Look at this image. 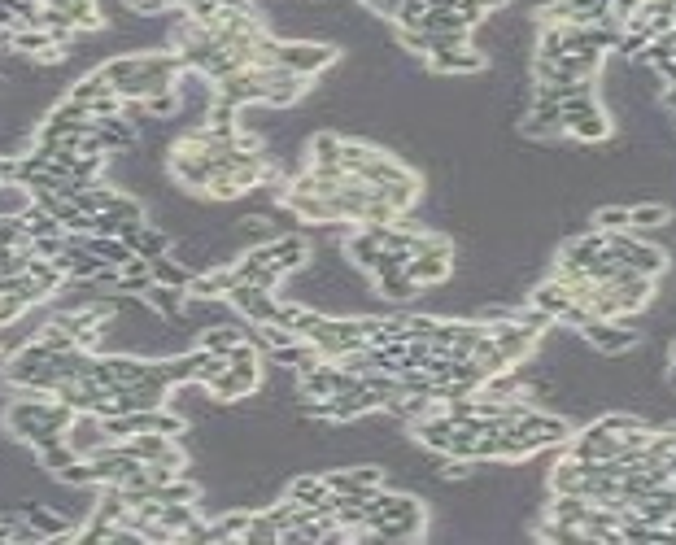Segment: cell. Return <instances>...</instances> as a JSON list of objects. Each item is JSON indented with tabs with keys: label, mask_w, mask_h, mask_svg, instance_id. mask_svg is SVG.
Here are the masks:
<instances>
[{
	"label": "cell",
	"mask_w": 676,
	"mask_h": 545,
	"mask_svg": "<svg viewBox=\"0 0 676 545\" xmlns=\"http://www.w3.org/2000/svg\"><path fill=\"white\" fill-rule=\"evenodd\" d=\"M245 341V327H236V323H219V327H205L201 332V349H210V354H223L227 358V349Z\"/></svg>",
	"instance_id": "cell-15"
},
{
	"label": "cell",
	"mask_w": 676,
	"mask_h": 545,
	"mask_svg": "<svg viewBox=\"0 0 676 545\" xmlns=\"http://www.w3.org/2000/svg\"><path fill=\"white\" fill-rule=\"evenodd\" d=\"M424 62L432 75H485L489 53L485 48H472V44H454V48H441V53H428Z\"/></svg>",
	"instance_id": "cell-4"
},
{
	"label": "cell",
	"mask_w": 676,
	"mask_h": 545,
	"mask_svg": "<svg viewBox=\"0 0 676 545\" xmlns=\"http://www.w3.org/2000/svg\"><path fill=\"white\" fill-rule=\"evenodd\" d=\"M607 253L629 271L650 275V280H663L672 271V253L655 245V240H646L642 232H607Z\"/></svg>",
	"instance_id": "cell-1"
},
{
	"label": "cell",
	"mask_w": 676,
	"mask_h": 545,
	"mask_svg": "<svg viewBox=\"0 0 676 545\" xmlns=\"http://www.w3.org/2000/svg\"><path fill=\"white\" fill-rule=\"evenodd\" d=\"M22 519H27V524L40 532V541H62V537H75V524H70L66 515H57V511H48V506H27V511H22Z\"/></svg>",
	"instance_id": "cell-8"
},
{
	"label": "cell",
	"mask_w": 676,
	"mask_h": 545,
	"mask_svg": "<svg viewBox=\"0 0 676 545\" xmlns=\"http://www.w3.org/2000/svg\"><path fill=\"white\" fill-rule=\"evenodd\" d=\"M581 341L602 358H629L633 349L646 341V332L633 327L629 319H589L581 327Z\"/></svg>",
	"instance_id": "cell-2"
},
{
	"label": "cell",
	"mask_w": 676,
	"mask_h": 545,
	"mask_svg": "<svg viewBox=\"0 0 676 545\" xmlns=\"http://www.w3.org/2000/svg\"><path fill=\"white\" fill-rule=\"evenodd\" d=\"M140 109L149 118H175L179 109H184V101H179V92L175 88H166V92H153V96H144Z\"/></svg>",
	"instance_id": "cell-21"
},
{
	"label": "cell",
	"mask_w": 676,
	"mask_h": 545,
	"mask_svg": "<svg viewBox=\"0 0 676 545\" xmlns=\"http://www.w3.org/2000/svg\"><path fill=\"white\" fill-rule=\"evenodd\" d=\"M284 498L297 502V506H306V511H319V506L332 498V489H328V480H323V476H297L293 484H288Z\"/></svg>",
	"instance_id": "cell-10"
},
{
	"label": "cell",
	"mask_w": 676,
	"mask_h": 545,
	"mask_svg": "<svg viewBox=\"0 0 676 545\" xmlns=\"http://www.w3.org/2000/svg\"><path fill=\"white\" fill-rule=\"evenodd\" d=\"M376 288H380V297H384V301H410V297L419 293V284L410 280L406 271H389V275H380Z\"/></svg>",
	"instance_id": "cell-19"
},
{
	"label": "cell",
	"mask_w": 676,
	"mask_h": 545,
	"mask_svg": "<svg viewBox=\"0 0 676 545\" xmlns=\"http://www.w3.org/2000/svg\"><path fill=\"white\" fill-rule=\"evenodd\" d=\"M184 297H188L184 288H166V284H149V288H144V301H149L162 319H179V314H184Z\"/></svg>",
	"instance_id": "cell-13"
},
{
	"label": "cell",
	"mask_w": 676,
	"mask_h": 545,
	"mask_svg": "<svg viewBox=\"0 0 676 545\" xmlns=\"http://www.w3.org/2000/svg\"><path fill=\"white\" fill-rule=\"evenodd\" d=\"M563 5H572V9H585V14L594 18V22H598L602 14H611V9H607L611 0H563Z\"/></svg>",
	"instance_id": "cell-23"
},
{
	"label": "cell",
	"mask_w": 676,
	"mask_h": 545,
	"mask_svg": "<svg viewBox=\"0 0 676 545\" xmlns=\"http://www.w3.org/2000/svg\"><path fill=\"white\" fill-rule=\"evenodd\" d=\"M663 384L676 393V362H668V371H663Z\"/></svg>",
	"instance_id": "cell-26"
},
{
	"label": "cell",
	"mask_w": 676,
	"mask_h": 545,
	"mask_svg": "<svg viewBox=\"0 0 676 545\" xmlns=\"http://www.w3.org/2000/svg\"><path fill=\"white\" fill-rule=\"evenodd\" d=\"M114 88L110 83H105V75L101 70H92V75H83L79 83H70V92H66V101H75V105H83L88 109L92 101H101V96H110Z\"/></svg>",
	"instance_id": "cell-16"
},
{
	"label": "cell",
	"mask_w": 676,
	"mask_h": 545,
	"mask_svg": "<svg viewBox=\"0 0 676 545\" xmlns=\"http://www.w3.org/2000/svg\"><path fill=\"white\" fill-rule=\"evenodd\" d=\"M659 105L668 109V114H676V79H668V83L659 88Z\"/></svg>",
	"instance_id": "cell-25"
},
{
	"label": "cell",
	"mask_w": 676,
	"mask_h": 545,
	"mask_svg": "<svg viewBox=\"0 0 676 545\" xmlns=\"http://www.w3.org/2000/svg\"><path fill=\"white\" fill-rule=\"evenodd\" d=\"M66 441H70V450H75L79 458H92L101 445H110V436H105V423L101 415H92V410H79L75 419H70V428H66Z\"/></svg>",
	"instance_id": "cell-7"
},
{
	"label": "cell",
	"mask_w": 676,
	"mask_h": 545,
	"mask_svg": "<svg viewBox=\"0 0 676 545\" xmlns=\"http://www.w3.org/2000/svg\"><path fill=\"white\" fill-rule=\"evenodd\" d=\"M341 140L345 136H336V131H315L310 136V166H341Z\"/></svg>",
	"instance_id": "cell-14"
},
{
	"label": "cell",
	"mask_w": 676,
	"mask_h": 545,
	"mask_svg": "<svg viewBox=\"0 0 676 545\" xmlns=\"http://www.w3.org/2000/svg\"><path fill=\"white\" fill-rule=\"evenodd\" d=\"M201 389H210V397H214V402H236V397H249V393H253L249 384L240 380V375H236L232 367H223V371L214 375L210 384H201Z\"/></svg>",
	"instance_id": "cell-17"
},
{
	"label": "cell",
	"mask_w": 676,
	"mask_h": 545,
	"mask_svg": "<svg viewBox=\"0 0 676 545\" xmlns=\"http://www.w3.org/2000/svg\"><path fill=\"white\" fill-rule=\"evenodd\" d=\"M35 458H40V467L44 471H53V476H62V471L70 467V463H75V450H70V441H66V436H62V441H53V445H44V450H35Z\"/></svg>",
	"instance_id": "cell-20"
},
{
	"label": "cell",
	"mask_w": 676,
	"mask_h": 545,
	"mask_svg": "<svg viewBox=\"0 0 676 545\" xmlns=\"http://www.w3.org/2000/svg\"><path fill=\"white\" fill-rule=\"evenodd\" d=\"M53 5L62 9L66 22H70V27H75L79 35H83V31H101V27H105V14L96 9V0H53Z\"/></svg>",
	"instance_id": "cell-11"
},
{
	"label": "cell",
	"mask_w": 676,
	"mask_h": 545,
	"mask_svg": "<svg viewBox=\"0 0 676 545\" xmlns=\"http://www.w3.org/2000/svg\"><path fill=\"white\" fill-rule=\"evenodd\" d=\"M31 205V188L18 184V179H5L0 184V218H18Z\"/></svg>",
	"instance_id": "cell-18"
},
{
	"label": "cell",
	"mask_w": 676,
	"mask_h": 545,
	"mask_svg": "<svg viewBox=\"0 0 676 545\" xmlns=\"http://www.w3.org/2000/svg\"><path fill=\"white\" fill-rule=\"evenodd\" d=\"M602 253H607V232L589 227V232H581V236H572V240H563L559 245V266H572V271L589 275V266H594Z\"/></svg>",
	"instance_id": "cell-6"
},
{
	"label": "cell",
	"mask_w": 676,
	"mask_h": 545,
	"mask_svg": "<svg viewBox=\"0 0 676 545\" xmlns=\"http://www.w3.org/2000/svg\"><path fill=\"white\" fill-rule=\"evenodd\" d=\"M149 271H153V284H166V288H188V280H192V266L171 258V253L149 258Z\"/></svg>",
	"instance_id": "cell-12"
},
{
	"label": "cell",
	"mask_w": 676,
	"mask_h": 545,
	"mask_svg": "<svg viewBox=\"0 0 676 545\" xmlns=\"http://www.w3.org/2000/svg\"><path fill=\"white\" fill-rule=\"evenodd\" d=\"M594 227L598 232H629V205H602V210H594Z\"/></svg>",
	"instance_id": "cell-22"
},
{
	"label": "cell",
	"mask_w": 676,
	"mask_h": 545,
	"mask_svg": "<svg viewBox=\"0 0 676 545\" xmlns=\"http://www.w3.org/2000/svg\"><path fill=\"white\" fill-rule=\"evenodd\" d=\"M672 205L663 201H642V205H629V232H663L672 227Z\"/></svg>",
	"instance_id": "cell-9"
},
{
	"label": "cell",
	"mask_w": 676,
	"mask_h": 545,
	"mask_svg": "<svg viewBox=\"0 0 676 545\" xmlns=\"http://www.w3.org/2000/svg\"><path fill=\"white\" fill-rule=\"evenodd\" d=\"M402 271L415 280L419 288H432V284H445L450 280V271H454V245L445 240V245L437 249H424V253H415V258H406Z\"/></svg>",
	"instance_id": "cell-5"
},
{
	"label": "cell",
	"mask_w": 676,
	"mask_h": 545,
	"mask_svg": "<svg viewBox=\"0 0 676 545\" xmlns=\"http://www.w3.org/2000/svg\"><path fill=\"white\" fill-rule=\"evenodd\" d=\"M611 18H620V22H629L633 14H637V9H642V0H611Z\"/></svg>",
	"instance_id": "cell-24"
},
{
	"label": "cell",
	"mask_w": 676,
	"mask_h": 545,
	"mask_svg": "<svg viewBox=\"0 0 676 545\" xmlns=\"http://www.w3.org/2000/svg\"><path fill=\"white\" fill-rule=\"evenodd\" d=\"M672 18H676V14H672Z\"/></svg>",
	"instance_id": "cell-27"
},
{
	"label": "cell",
	"mask_w": 676,
	"mask_h": 545,
	"mask_svg": "<svg viewBox=\"0 0 676 545\" xmlns=\"http://www.w3.org/2000/svg\"><path fill=\"white\" fill-rule=\"evenodd\" d=\"M328 489L332 493H341V498H354V502H362L367 506L371 502V493L376 489H384V467H341V471H328Z\"/></svg>",
	"instance_id": "cell-3"
}]
</instances>
